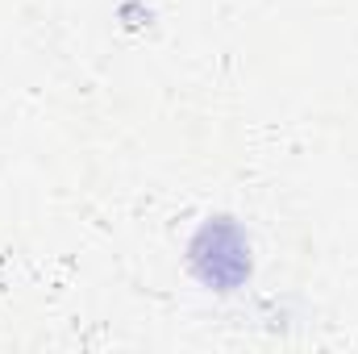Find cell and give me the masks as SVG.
Segmentation results:
<instances>
[{"instance_id":"obj_1","label":"cell","mask_w":358,"mask_h":354,"mask_svg":"<svg viewBox=\"0 0 358 354\" xmlns=\"http://www.w3.org/2000/svg\"><path fill=\"white\" fill-rule=\"evenodd\" d=\"M192 271L217 292L242 288L250 279V238L242 234V225H234L229 217H208L192 238Z\"/></svg>"}]
</instances>
